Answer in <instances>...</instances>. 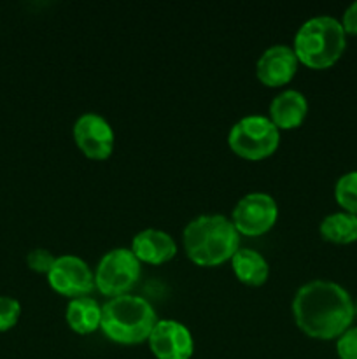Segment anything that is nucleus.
<instances>
[{"instance_id": "1", "label": "nucleus", "mask_w": 357, "mask_h": 359, "mask_svg": "<svg viewBox=\"0 0 357 359\" xmlns=\"http://www.w3.org/2000/svg\"><path fill=\"white\" fill-rule=\"evenodd\" d=\"M296 325L304 335L332 340L350 328L356 307L350 294L331 280H312L298 290L293 300Z\"/></svg>"}, {"instance_id": "2", "label": "nucleus", "mask_w": 357, "mask_h": 359, "mask_svg": "<svg viewBox=\"0 0 357 359\" xmlns=\"http://www.w3.org/2000/svg\"><path fill=\"white\" fill-rule=\"evenodd\" d=\"M182 241L188 258L200 266L226 263L240 249V233L233 221L219 214H205L189 221Z\"/></svg>"}, {"instance_id": "3", "label": "nucleus", "mask_w": 357, "mask_h": 359, "mask_svg": "<svg viewBox=\"0 0 357 359\" xmlns=\"http://www.w3.org/2000/svg\"><path fill=\"white\" fill-rule=\"evenodd\" d=\"M156 323L158 316L153 305L135 294L111 298L102 307L100 328L107 339L122 346H135L149 340Z\"/></svg>"}, {"instance_id": "4", "label": "nucleus", "mask_w": 357, "mask_h": 359, "mask_svg": "<svg viewBox=\"0 0 357 359\" xmlns=\"http://www.w3.org/2000/svg\"><path fill=\"white\" fill-rule=\"evenodd\" d=\"M345 30L331 16H315L304 21L294 37L298 62L310 69H328L335 65L345 51Z\"/></svg>"}, {"instance_id": "5", "label": "nucleus", "mask_w": 357, "mask_h": 359, "mask_svg": "<svg viewBox=\"0 0 357 359\" xmlns=\"http://www.w3.org/2000/svg\"><path fill=\"white\" fill-rule=\"evenodd\" d=\"M280 142L279 128L265 116H245L234 123L227 135V144L237 156L258 161L272 156Z\"/></svg>"}, {"instance_id": "6", "label": "nucleus", "mask_w": 357, "mask_h": 359, "mask_svg": "<svg viewBox=\"0 0 357 359\" xmlns=\"http://www.w3.org/2000/svg\"><path fill=\"white\" fill-rule=\"evenodd\" d=\"M140 277V262L132 249L118 248L100 259L94 272V287L105 297H122L136 284Z\"/></svg>"}, {"instance_id": "7", "label": "nucleus", "mask_w": 357, "mask_h": 359, "mask_svg": "<svg viewBox=\"0 0 357 359\" xmlns=\"http://www.w3.org/2000/svg\"><path fill=\"white\" fill-rule=\"evenodd\" d=\"M279 219V205L268 193H248L233 209V224L238 233L258 237L273 228Z\"/></svg>"}, {"instance_id": "8", "label": "nucleus", "mask_w": 357, "mask_h": 359, "mask_svg": "<svg viewBox=\"0 0 357 359\" xmlns=\"http://www.w3.org/2000/svg\"><path fill=\"white\" fill-rule=\"evenodd\" d=\"M48 283L62 297L80 298L94 290V273L77 256H58L48 273Z\"/></svg>"}, {"instance_id": "9", "label": "nucleus", "mask_w": 357, "mask_h": 359, "mask_svg": "<svg viewBox=\"0 0 357 359\" xmlns=\"http://www.w3.org/2000/svg\"><path fill=\"white\" fill-rule=\"evenodd\" d=\"M74 140L90 160H107L114 149L111 123L94 112H86L77 119L74 125Z\"/></svg>"}, {"instance_id": "10", "label": "nucleus", "mask_w": 357, "mask_h": 359, "mask_svg": "<svg viewBox=\"0 0 357 359\" xmlns=\"http://www.w3.org/2000/svg\"><path fill=\"white\" fill-rule=\"evenodd\" d=\"M147 342L158 359H189L195 353L191 332L174 319L158 321Z\"/></svg>"}, {"instance_id": "11", "label": "nucleus", "mask_w": 357, "mask_h": 359, "mask_svg": "<svg viewBox=\"0 0 357 359\" xmlns=\"http://www.w3.org/2000/svg\"><path fill=\"white\" fill-rule=\"evenodd\" d=\"M298 56L290 46L276 44L266 49L255 63V76L270 88L284 86L298 70Z\"/></svg>"}, {"instance_id": "12", "label": "nucleus", "mask_w": 357, "mask_h": 359, "mask_svg": "<svg viewBox=\"0 0 357 359\" xmlns=\"http://www.w3.org/2000/svg\"><path fill=\"white\" fill-rule=\"evenodd\" d=\"M132 252L139 262L161 265L167 263L177 255V244L172 235L161 230H142L132 241Z\"/></svg>"}, {"instance_id": "13", "label": "nucleus", "mask_w": 357, "mask_h": 359, "mask_svg": "<svg viewBox=\"0 0 357 359\" xmlns=\"http://www.w3.org/2000/svg\"><path fill=\"white\" fill-rule=\"evenodd\" d=\"M307 98L298 90L282 91L270 104V119L279 130L298 128L307 118Z\"/></svg>"}, {"instance_id": "14", "label": "nucleus", "mask_w": 357, "mask_h": 359, "mask_svg": "<svg viewBox=\"0 0 357 359\" xmlns=\"http://www.w3.org/2000/svg\"><path fill=\"white\" fill-rule=\"evenodd\" d=\"M231 266L237 279L247 286H262L270 276L268 262L254 249H238L231 258Z\"/></svg>"}, {"instance_id": "15", "label": "nucleus", "mask_w": 357, "mask_h": 359, "mask_svg": "<svg viewBox=\"0 0 357 359\" xmlns=\"http://www.w3.org/2000/svg\"><path fill=\"white\" fill-rule=\"evenodd\" d=\"M65 318L74 332L79 333V335H90L94 330L100 328L102 307L94 298H74L66 307Z\"/></svg>"}, {"instance_id": "16", "label": "nucleus", "mask_w": 357, "mask_h": 359, "mask_svg": "<svg viewBox=\"0 0 357 359\" xmlns=\"http://www.w3.org/2000/svg\"><path fill=\"white\" fill-rule=\"evenodd\" d=\"M321 235L332 244H352L357 241V216L349 212L329 214L322 219Z\"/></svg>"}, {"instance_id": "17", "label": "nucleus", "mask_w": 357, "mask_h": 359, "mask_svg": "<svg viewBox=\"0 0 357 359\" xmlns=\"http://www.w3.org/2000/svg\"><path fill=\"white\" fill-rule=\"evenodd\" d=\"M335 196L340 207L357 216V172L342 175L335 186Z\"/></svg>"}, {"instance_id": "18", "label": "nucleus", "mask_w": 357, "mask_h": 359, "mask_svg": "<svg viewBox=\"0 0 357 359\" xmlns=\"http://www.w3.org/2000/svg\"><path fill=\"white\" fill-rule=\"evenodd\" d=\"M21 316L20 302L10 297H0V333L16 326Z\"/></svg>"}, {"instance_id": "19", "label": "nucleus", "mask_w": 357, "mask_h": 359, "mask_svg": "<svg viewBox=\"0 0 357 359\" xmlns=\"http://www.w3.org/2000/svg\"><path fill=\"white\" fill-rule=\"evenodd\" d=\"M56 262L55 256L48 251V249H34V251L28 252L27 263L34 272L46 273L48 276L49 270H51L52 263Z\"/></svg>"}, {"instance_id": "20", "label": "nucleus", "mask_w": 357, "mask_h": 359, "mask_svg": "<svg viewBox=\"0 0 357 359\" xmlns=\"http://www.w3.org/2000/svg\"><path fill=\"white\" fill-rule=\"evenodd\" d=\"M340 359H357V326L349 328L343 335L338 337L336 342Z\"/></svg>"}, {"instance_id": "21", "label": "nucleus", "mask_w": 357, "mask_h": 359, "mask_svg": "<svg viewBox=\"0 0 357 359\" xmlns=\"http://www.w3.org/2000/svg\"><path fill=\"white\" fill-rule=\"evenodd\" d=\"M342 27L345 30V34L357 35V2H354L352 6H349V9L343 13Z\"/></svg>"}, {"instance_id": "22", "label": "nucleus", "mask_w": 357, "mask_h": 359, "mask_svg": "<svg viewBox=\"0 0 357 359\" xmlns=\"http://www.w3.org/2000/svg\"><path fill=\"white\" fill-rule=\"evenodd\" d=\"M356 314H357V305H356Z\"/></svg>"}]
</instances>
